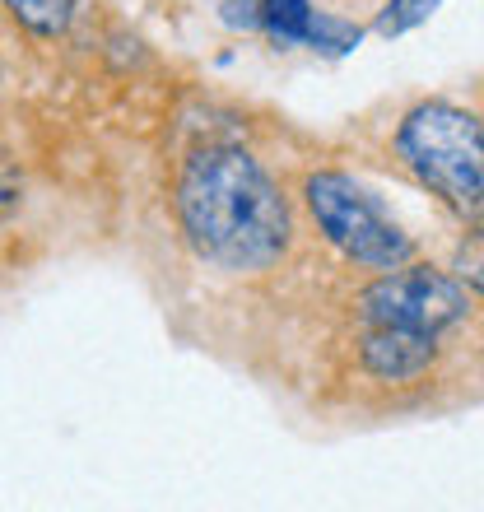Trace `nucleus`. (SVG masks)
Wrapping results in <instances>:
<instances>
[{
  "instance_id": "f257e3e1",
  "label": "nucleus",
  "mask_w": 484,
  "mask_h": 512,
  "mask_svg": "<svg viewBox=\"0 0 484 512\" xmlns=\"http://www.w3.org/2000/svg\"><path fill=\"white\" fill-rule=\"evenodd\" d=\"M177 219L191 252L233 275L270 270L294 233L280 187L238 145H205L182 163Z\"/></svg>"
},
{
  "instance_id": "f03ea898",
  "label": "nucleus",
  "mask_w": 484,
  "mask_h": 512,
  "mask_svg": "<svg viewBox=\"0 0 484 512\" xmlns=\"http://www.w3.org/2000/svg\"><path fill=\"white\" fill-rule=\"evenodd\" d=\"M405 168L447 205L475 210L484 201V126L457 103H419L396 131Z\"/></svg>"
},
{
  "instance_id": "7ed1b4c3",
  "label": "nucleus",
  "mask_w": 484,
  "mask_h": 512,
  "mask_svg": "<svg viewBox=\"0 0 484 512\" xmlns=\"http://www.w3.org/2000/svg\"><path fill=\"white\" fill-rule=\"evenodd\" d=\"M303 201H308L312 224L340 256H350L363 270H396L415 261V243L396 219L377 205L368 187H359L345 173H312L303 182Z\"/></svg>"
},
{
  "instance_id": "20e7f679",
  "label": "nucleus",
  "mask_w": 484,
  "mask_h": 512,
  "mask_svg": "<svg viewBox=\"0 0 484 512\" xmlns=\"http://www.w3.org/2000/svg\"><path fill=\"white\" fill-rule=\"evenodd\" d=\"M359 308L363 326H396V331L443 340V331L466 317V289L443 270L405 261L396 270H382V280L359 298Z\"/></svg>"
},
{
  "instance_id": "39448f33",
  "label": "nucleus",
  "mask_w": 484,
  "mask_h": 512,
  "mask_svg": "<svg viewBox=\"0 0 484 512\" xmlns=\"http://www.w3.org/2000/svg\"><path fill=\"white\" fill-rule=\"evenodd\" d=\"M359 359L377 382H415L438 359V340L415 336V331H396V326H368Z\"/></svg>"
},
{
  "instance_id": "423d86ee",
  "label": "nucleus",
  "mask_w": 484,
  "mask_h": 512,
  "mask_svg": "<svg viewBox=\"0 0 484 512\" xmlns=\"http://www.w3.org/2000/svg\"><path fill=\"white\" fill-rule=\"evenodd\" d=\"M256 14L280 47H312L317 42L322 14L312 10V0H256Z\"/></svg>"
},
{
  "instance_id": "0eeeda50",
  "label": "nucleus",
  "mask_w": 484,
  "mask_h": 512,
  "mask_svg": "<svg viewBox=\"0 0 484 512\" xmlns=\"http://www.w3.org/2000/svg\"><path fill=\"white\" fill-rule=\"evenodd\" d=\"M0 5L38 38H61L75 14V0H0Z\"/></svg>"
},
{
  "instance_id": "6e6552de",
  "label": "nucleus",
  "mask_w": 484,
  "mask_h": 512,
  "mask_svg": "<svg viewBox=\"0 0 484 512\" xmlns=\"http://www.w3.org/2000/svg\"><path fill=\"white\" fill-rule=\"evenodd\" d=\"M438 5H443V0H387L382 14H377V33H382V38H401V33L419 28L424 19H433Z\"/></svg>"
}]
</instances>
